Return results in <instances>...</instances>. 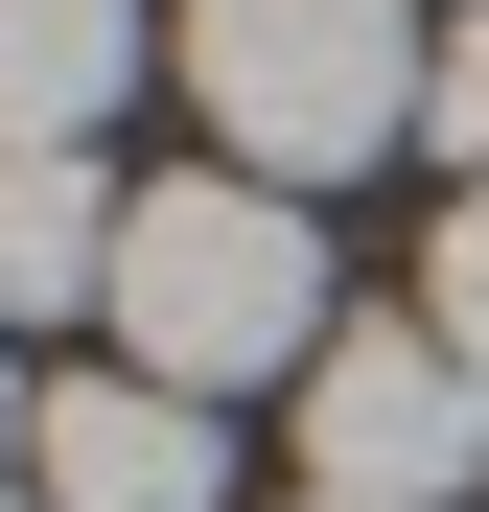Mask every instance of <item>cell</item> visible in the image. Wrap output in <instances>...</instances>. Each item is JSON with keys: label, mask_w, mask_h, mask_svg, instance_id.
Wrapping results in <instances>:
<instances>
[{"label": "cell", "mask_w": 489, "mask_h": 512, "mask_svg": "<svg viewBox=\"0 0 489 512\" xmlns=\"http://www.w3.org/2000/svg\"><path fill=\"white\" fill-rule=\"evenodd\" d=\"M117 350L140 396H257V373H326V233L303 187H233V163H187V187L117 210Z\"/></svg>", "instance_id": "cell-1"}, {"label": "cell", "mask_w": 489, "mask_h": 512, "mask_svg": "<svg viewBox=\"0 0 489 512\" xmlns=\"http://www.w3.org/2000/svg\"><path fill=\"white\" fill-rule=\"evenodd\" d=\"M24 489L47 512H233V443H210L187 396H140V373H70L24 419Z\"/></svg>", "instance_id": "cell-4"}, {"label": "cell", "mask_w": 489, "mask_h": 512, "mask_svg": "<svg viewBox=\"0 0 489 512\" xmlns=\"http://www.w3.org/2000/svg\"><path fill=\"white\" fill-rule=\"evenodd\" d=\"M117 163H0V326H47V303H117Z\"/></svg>", "instance_id": "cell-6"}, {"label": "cell", "mask_w": 489, "mask_h": 512, "mask_svg": "<svg viewBox=\"0 0 489 512\" xmlns=\"http://www.w3.org/2000/svg\"><path fill=\"white\" fill-rule=\"evenodd\" d=\"M140 94V0H0V163H94Z\"/></svg>", "instance_id": "cell-5"}, {"label": "cell", "mask_w": 489, "mask_h": 512, "mask_svg": "<svg viewBox=\"0 0 489 512\" xmlns=\"http://www.w3.org/2000/svg\"><path fill=\"white\" fill-rule=\"evenodd\" d=\"M303 512H350V489H303Z\"/></svg>", "instance_id": "cell-10"}, {"label": "cell", "mask_w": 489, "mask_h": 512, "mask_svg": "<svg viewBox=\"0 0 489 512\" xmlns=\"http://www.w3.org/2000/svg\"><path fill=\"white\" fill-rule=\"evenodd\" d=\"M420 140H443L466 187H489V0H466V24H443V70H420Z\"/></svg>", "instance_id": "cell-7"}, {"label": "cell", "mask_w": 489, "mask_h": 512, "mask_svg": "<svg viewBox=\"0 0 489 512\" xmlns=\"http://www.w3.org/2000/svg\"><path fill=\"white\" fill-rule=\"evenodd\" d=\"M420 326L489 373V187H466V210H443V256H420Z\"/></svg>", "instance_id": "cell-8"}, {"label": "cell", "mask_w": 489, "mask_h": 512, "mask_svg": "<svg viewBox=\"0 0 489 512\" xmlns=\"http://www.w3.org/2000/svg\"><path fill=\"white\" fill-rule=\"evenodd\" d=\"M443 24L420 0H187V117L233 140V187H350L420 140Z\"/></svg>", "instance_id": "cell-2"}, {"label": "cell", "mask_w": 489, "mask_h": 512, "mask_svg": "<svg viewBox=\"0 0 489 512\" xmlns=\"http://www.w3.org/2000/svg\"><path fill=\"white\" fill-rule=\"evenodd\" d=\"M0 512H47V489H0Z\"/></svg>", "instance_id": "cell-9"}, {"label": "cell", "mask_w": 489, "mask_h": 512, "mask_svg": "<svg viewBox=\"0 0 489 512\" xmlns=\"http://www.w3.org/2000/svg\"><path fill=\"white\" fill-rule=\"evenodd\" d=\"M303 489H350V512H466V489H489V373L443 350L420 303H350V326H326V373H303Z\"/></svg>", "instance_id": "cell-3"}]
</instances>
